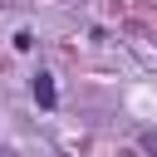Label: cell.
<instances>
[{
  "label": "cell",
  "instance_id": "cell-1",
  "mask_svg": "<svg viewBox=\"0 0 157 157\" xmlns=\"http://www.w3.org/2000/svg\"><path fill=\"white\" fill-rule=\"evenodd\" d=\"M34 103L39 108H59V88H54L49 74H34Z\"/></svg>",
  "mask_w": 157,
  "mask_h": 157
},
{
  "label": "cell",
  "instance_id": "cell-2",
  "mask_svg": "<svg viewBox=\"0 0 157 157\" xmlns=\"http://www.w3.org/2000/svg\"><path fill=\"white\" fill-rule=\"evenodd\" d=\"M142 152H147V157H157V128H147V132H142Z\"/></svg>",
  "mask_w": 157,
  "mask_h": 157
}]
</instances>
